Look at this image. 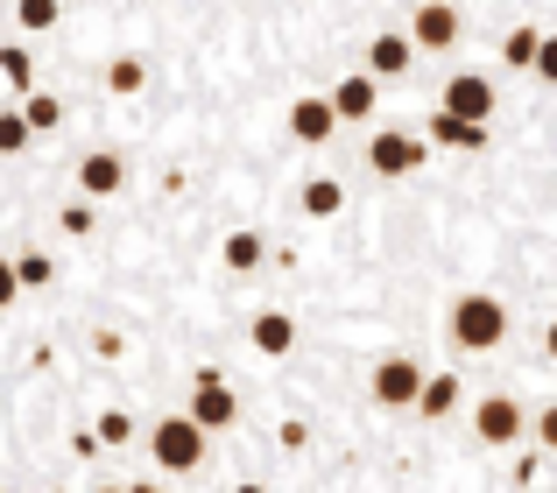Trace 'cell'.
Masks as SVG:
<instances>
[{"mask_svg": "<svg viewBox=\"0 0 557 493\" xmlns=\"http://www.w3.org/2000/svg\"><path fill=\"white\" fill-rule=\"evenodd\" d=\"M502 339H508V303L487 296V289H466V296L451 303V345H459V353H494Z\"/></svg>", "mask_w": 557, "mask_h": 493, "instance_id": "obj_1", "label": "cell"}, {"mask_svg": "<svg viewBox=\"0 0 557 493\" xmlns=\"http://www.w3.org/2000/svg\"><path fill=\"white\" fill-rule=\"evenodd\" d=\"M205 438L212 430L198 424V416H163V424L149 430V458H156V472H198L205 466Z\"/></svg>", "mask_w": 557, "mask_h": 493, "instance_id": "obj_2", "label": "cell"}, {"mask_svg": "<svg viewBox=\"0 0 557 493\" xmlns=\"http://www.w3.org/2000/svg\"><path fill=\"white\" fill-rule=\"evenodd\" d=\"M190 416H198L205 430H233V424H240V395L226 388L219 367H205L198 381H190Z\"/></svg>", "mask_w": 557, "mask_h": 493, "instance_id": "obj_3", "label": "cell"}, {"mask_svg": "<svg viewBox=\"0 0 557 493\" xmlns=\"http://www.w3.org/2000/svg\"><path fill=\"white\" fill-rule=\"evenodd\" d=\"M423 155H431V149H423L417 135H403V127H381V135L368 141V169H374V177H417Z\"/></svg>", "mask_w": 557, "mask_h": 493, "instance_id": "obj_4", "label": "cell"}, {"mask_svg": "<svg viewBox=\"0 0 557 493\" xmlns=\"http://www.w3.org/2000/svg\"><path fill=\"white\" fill-rule=\"evenodd\" d=\"M289 135H297L304 149H325V141L339 135V106H332V92H304L297 106H289Z\"/></svg>", "mask_w": 557, "mask_h": 493, "instance_id": "obj_5", "label": "cell"}, {"mask_svg": "<svg viewBox=\"0 0 557 493\" xmlns=\"http://www.w3.org/2000/svg\"><path fill=\"white\" fill-rule=\"evenodd\" d=\"M417 388H423V367H417V359L388 353L374 367V402H381V409H417Z\"/></svg>", "mask_w": 557, "mask_h": 493, "instance_id": "obj_6", "label": "cell"}, {"mask_svg": "<svg viewBox=\"0 0 557 493\" xmlns=\"http://www.w3.org/2000/svg\"><path fill=\"white\" fill-rule=\"evenodd\" d=\"M459 8H451V0H423L417 14H409V36H417V50H451V42H459Z\"/></svg>", "mask_w": 557, "mask_h": 493, "instance_id": "obj_7", "label": "cell"}, {"mask_svg": "<svg viewBox=\"0 0 557 493\" xmlns=\"http://www.w3.org/2000/svg\"><path fill=\"white\" fill-rule=\"evenodd\" d=\"M437 106H445V113H466V121H494V78H480V71H459V78L437 92Z\"/></svg>", "mask_w": 557, "mask_h": 493, "instance_id": "obj_8", "label": "cell"}, {"mask_svg": "<svg viewBox=\"0 0 557 493\" xmlns=\"http://www.w3.org/2000/svg\"><path fill=\"white\" fill-rule=\"evenodd\" d=\"M473 430H480V444H494V452H502V444H516L522 438V402L516 395H487L473 409Z\"/></svg>", "mask_w": 557, "mask_h": 493, "instance_id": "obj_9", "label": "cell"}, {"mask_svg": "<svg viewBox=\"0 0 557 493\" xmlns=\"http://www.w3.org/2000/svg\"><path fill=\"white\" fill-rule=\"evenodd\" d=\"M332 106H339V121H374L381 78H374V71H354V78H339V85H332Z\"/></svg>", "mask_w": 557, "mask_h": 493, "instance_id": "obj_10", "label": "cell"}, {"mask_svg": "<svg viewBox=\"0 0 557 493\" xmlns=\"http://www.w3.org/2000/svg\"><path fill=\"white\" fill-rule=\"evenodd\" d=\"M247 339H255L261 359H283V353H297V317L289 311H261L255 325H247Z\"/></svg>", "mask_w": 557, "mask_h": 493, "instance_id": "obj_11", "label": "cell"}, {"mask_svg": "<svg viewBox=\"0 0 557 493\" xmlns=\"http://www.w3.org/2000/svg\"><path fill=\"white\" fill-rule=\"evenodd\" d=\"M121 184H127V163H121L113 149H92V155L78 163V191H85V198H113Z\"/></svg>", "mask_w": 557, "mask_h": 493, "instance_id": "obj_12", "label": "cell"}, {"mask_svg": "<svg viewBox=\"0 0 557 493\" xmlns=\"http://www.w3.org/2000/svg\"><path fill=\"white\" fill-rule=\"evenodd\" d=\"M431 141H437V149H466V155H473V149H487V121H466V113L437 106L431 113Z\"/></svg>", "mask_w": 557, "mask_h": 493, "instance_id": "obj_13", "label": "cell"}, {"mask_svg": "<svg viewBox=\"0 0 557 493\" xmlns=\"http://www.w3.org/2000/svg\"><path fill=\"white\" fill-rule=\"evenodd\" d=\"M409 64H417V36H374V42H368V71H374L381 85L403 78Z\"/></svg>", "mask_w": 557, "mask_h": 493, "instance_id": "obj_14", "label": "cell"}, {"mask_svg": "<svg viewBox=\"0 0 557 493\" xmlns=\"http://www.w3.org/2000/svg\"><path fill=\"white\" fill-rule=\"evenodd\" d=\"M297 205H304V219H339V212H346V184L339 177H311L297 191Z\"/></svg>", "mask_w": 557, "mask_h": 493, "instance_id": "obj_15", "label": "cell"}, {"mask_svg": "<svg viewBox=\"0 0 557 493\" xmlns=\"http://www.w3.org/2000/svg\"><path fill=\"white\" fill-rule=\"evenodd\" d=\"M417 409L431 416V424H437V416H451V409H459V374H423V388H417Z\"/></svg>", "mask_w": 557, "mask_h": 493, "instance_id": "obj_16", "label": "cell"}, {"mask_svg": "<svg viewBox=\"0 0 557 493\" xmlns=\"http://www.w3.org/2000/svg\"><path fill=\"white\" fill-rule=\"evenodd\" d=\"M219 261H226L233 275H255L261 261H269V240H261V233H226V246H219Z\"/></svg>", "mask_w": 557, "mask_h": 493, "instance_id": "obj_17", "label": "cell"}, {"mask_svg": "<svg viewBox=\"0 0 557 493\" xmlns=\"http://www.w3.org/2000/svg\"><path fill=\"white\" fill-rule=\"evenodd\" d=\"M536 42H544V28L522 22V28H508V36H502V56H508L516 71H536Z\"/></svg>", "mask_w": 557, "mask_h": 493, "instance_id": "obj_18", "label": "cell"}, {"mask_svg": "<svg viewBox=\"0 0 557 493\" xmlns=\"http://www.w3.org/2000/svg\"><path fill=\"white\" fill-rule=\"evenodd\" d=\"M57 0H14V28H22V36H42V28H57Z\"/></svg>", "mask_w": 557, "mask_h": 493, "instance_id": "obj_19", "label": "cell"}, {"mask_svg": "<svg viewBox=\"0 0 557 493\" xmlns=\"http://www.w3.org/2000/svg\"><path fill=\"white\" fill-rule=\"evenodd\" d=\"M14 275H22V289H50L57 282V261L42 254V246H28V254L14 261Z\"/></svg>", "mask_w": 557, "mask_h": 493, "instance_id": "obj_20", "label": "cell"}, {"mask_svg": "<svg viewBox=\"0 0 557 493\" xmlns=\"http://www.w3.org/2000/svg\"><path fill=\"white\" fill-rule=\"evenodd\" d=\"M22 113H28V127H36V135H50V127L64 121V99H50V92H36V85H28V106Z\"/></svg>", "mask_w": 557, "mask_h": 493, "instance_id": "obj_21", "label": "cell"}, {"mask_svg": "<svg viewBox=\"0 0 557 493\" xmlns=\"http://www.w3.org/2000/svg\"><path fill=\"white\" fill-rule=\"evenodd\" d=\"M141 85H149L141 56H113V64H107V92H141Z\"/></svg>", "mask_w": 557, "mask_h": 493, "instance_id": "obj_22", "label": "cell"}, {"mask_svg": "<svg viewBox=\"0 0 557 493\" xmlns=\"http://www.w3.org/2000/svg\"><path fill=\"white\" fill-rule=\"evenodd\" d=\"M0 78H8L14 92H28V85H36V64H28L22 42H8V50H0Z\"/></svg>", "mask_w": 557, "mask_h": 493, "instance_id": "obj_23", "label": "cell"}, {"mask_svg": "<svg viewBox=\"0 0 557 493\" xmlns=\"http://www.w3.org/2000/svg\"><path fill=\"white\" fill-rule=\"evenodd\" d=\"M28 141H36V127H28V113H0V155H22L28 149Z\"/></svg>", "mask_w": 557, "mask_h": 493, "instance_id": "obj_24", "label": "cell"}, {"mask_svg": "<svg viewBox=\"0 0 557 493\" xmlns=\"http://www.w3.org/2000/svg\"><path fill=\"white\" fill-rule=\"evenodd\" d=\"M127 438H135V416H127V409H107V416H99V444H127Z\"/></svg>", "mask_w": 557, "mask_h": 493, "instance_id": "obj_25", "label": "cell"}, {"mask_svg": "<svg viewBox=\"0 0 557 493\" xmlns=\"http://www.w3.org/2000/svg\"><path fill=\"white\" fill-rule=\"evenodd\" d=\"M536 78H544V85H557V36H544V42H536Z\"/></svg>", "mask_w": 557, "mask_h": 493, "instance_id": "obj_26", "label": "cell"}, {"mask_svg": "<svg viewBox=\"0 0 557 493\" xmlns=\"http://www.w3.org/2000/svg\"><path fill=\"white\" fill-rule=\"evenodd\" d=\"M64 233H71V240L92 233V205H64Z\"/></svg>", "mask_w": 557, "mask_h": 493, "instance_id": "obj_27", "label": "cell"}, {"mask_svg": "<svg viewBox=\"0 0 557 493\" xmlns=\"http://www.w3.org/2000/svg\"><path fill=\"white\" fill-rule=\"evenodd\" d=\"M14 296H22V275H14V261H0V311H8Z\"/></svg>", "mask_w": 557, "mask_h": 493, "instance_id": "obj_28", "label": "cell"}, {"mask_svg": "<svg viewBox=\"0 0 557 493\" xmlns=\"http://www.w3.org/2000/svg\"><path fill=\"white\" fill-rule=\"evenodd\" d=\"M536 438H544V444H550V452H557V402H550V409H544V416H536Z\"/></svg>", "mask_w": 557, "mask_h": 493, "instance_id": "obj_29", "label": "cell"}, {"mask_svg": "<svg viewBox=\"0 0 557 493\" xmlns=\"http://www.w3.org/2000/svg\"><path fill=\"white\" fill-rule=\"evenodd\" d=\"M544 353L557 359V317H550V325H544Z\"/></svg>", "mask_w": 557, "mask_h": 493, "instance_id": "obj_30", "label": "cell"}]
</instances>
